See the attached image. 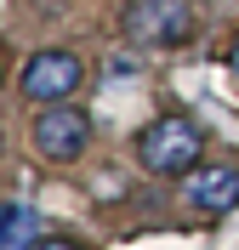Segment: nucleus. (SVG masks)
I'll return each mask as SVG.
<instances>
[{
	"instance_id": "nucleus-1",
	"label": "nucleus",
	"mask_w": 239,
	"mask_h": 250,
	"mask_svg": "<svg viewBox=\"0 0 239 250\" xmlns=\"http://www.w3.org/2000/svg\"><path fill=\"white\" fill-rule=\"evenodd\" d=\"M120 34L131 46H154V51L188 46L194 40V0H131L120 12Z\"/></svg>"
},
{
	"instance_id": "nucleus-2",
	"label": "nucleus",
	"mask_w": 239,
	"mask_h": 250,
	"mask_svg": "<svg viewBox=\"0 0 239 250\" xmlns=\"http://www.w3.org/2000/svg\"><path fill=\"white\" fill-rule=\"evenodd\" d=\"M137 159H143V171L154 176H182L199 165V125L182 120V114H165V120H154L137 137Z\"/></svg>"
},
{
	"instance_id": "nucleus-3",
	"label": "nucleus",
	"mask_w": 239,
	"mask_h": 250,
	"mask_svg": "<svg viewBox=\"0 0 239 250\" xmlns=\"http://www.w3.org/2000/svg\"><path fill=\"white\" fill-rule=\"evenodd\" d=\"M29 137H34V154H40V159L74 165V159L86 154V142H91V120H86L80 108H68V103H40Z\"/></svg>"
},
{
	"instance_id": "nucleus-4",
	"label": "nucleus",
	"mask_w": 239,
	"mask_h": 250,
	"mask_svg": "<svg viewBox=\"0 0 239 250\" xmlns=\"http://www.w3.org/2000/svg\"><path fill=\"white\" fill-rule=\"evenodd\" d=\"M80 80H86V68H80L74 51H34L29 62H23V97L29 103H68V97L80 91Z\"/></svg>"
},
{
	"instance_id": "nucleus-5",
	"label": "nucleus",
	"mask_w": 239,
	"mask_h": 250,
	"mask_svg": "<svg viewBox=\"0 0 239 250\" xmlns=\"http://www.w3.org/2000/svg\"><path fill=\"white\" fill-rule=\"evenodd\" d=\"M182 199H188L194 210H205V216H228V210L239 205V171L234 165H205V171L188 176Z\"/></svg>"
},
{
	"instance_id": "nucleus-6",
	"label": "nucleus",
	"mask_w": 239,
	"mask_h": 250,
	"mask_svg": "<svg viewBox=\"0 0 239 250\" xmlns=\"http://www.w3.org/2000/svg\"><path fill=\"white\" fill-rule=\"evenodd\" d=\"M34 222L29 205H0V250H34Z\"/></svg>"
},
{
	"instance_id": "nucleus-7",
	"label": "nucleus",
	"mask_w": 239,
	"mask_h": 250,
	"mask_svg": "<svg viewBox=\"0 0 239 250\" xmlns=\"http://www.w3.org/2000/svg\"><path fill=\"white\" fill-rule=\"evenodd\" d=\"M34 250H80V245H68V239H46V245H34Z\"/></svg>"
},
{
	"instance_id": "nucleus-8",
	"label": "nucleus",
	"mask_w": 239,
	"mask_h": 250,
	"mask_svg": "<svg viewBox=\"0 0 239 250\" xmlns=\"http://www.w3.org/2000/svg\"><path fill=\"white\" fill-rule=\"evenodd\" d=\"M228 68H234V74H239V40H234V46H228Z\"/></svg>"
}]
</instances>
